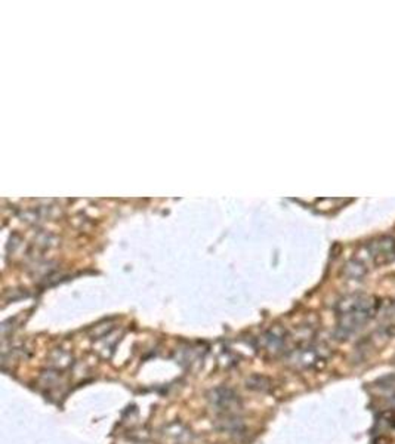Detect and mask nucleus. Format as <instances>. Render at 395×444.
Instances as JSON below:
<instances>
[{
    "label": "nucleus",
    "instance_id": "f257e3e1",
    "mask_svg": "<svg viewBox=\"0 0 395 444\" xmlns=\"http://www.w3.org/2000/svg\"><path fill=\"white\" fill-rule=\"evenodd\" d=\"M376 311V303L372 296L351 295L343 298L338 305L339 329L350 335L365 326Z\"/></svg>",
    "mask_w": 395,
    "mask_h": 444
},
{
    "label": "nucleus",
    "instance_id": "f03ea898",
    "mask_svg": "<svg viewBox=\"0 0 395 444\" xmlns=\"http://www.w3.org/2000/svg\"><path fill=\"white\" fill-rule=\"evenodd\" d=\"M329 357L327 348L320 346H302L295 350L289 356V364L297 370H307L319 368L320 364H324Z\"/></svg>",
    "mask_w": 395,
    "mask_h": 444
},
{
    "label": "nucleus",
    "instance_id": "7ed1b4c3",
    "mask_svg": "<svg viewBox=\"0 0 395 444\" xmlns=\"http://www.w3.org/2000/svg\"><path fill=\"white\" fill-rule=\"evenodd\" d=\"M373 444H391V440L387 436H379L375 438Z\"/></svg>",
    "mask_w": 395,
    "mask_h": 444
}]
</instances>
